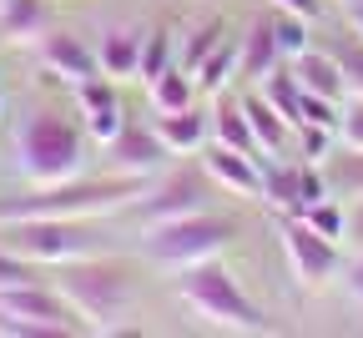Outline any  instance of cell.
Listing matches in <instances>:
<instances>
[{"mask_svg": "<svg viewBox=\"0 0 363 338\" xmlns=\"http://www.w3.org/2000/svg\"><path fill=\"white\" fill-rule=\"evenodd\" d=\"M242 111H247V126H252V141H257L262 157H283V152H293V121H288L278 107H272L257 86L242 96Z\"/></svg>", "mask_w": 363, "mask_h": 338, "instance_id": "5bb4252c", "label": "cell"}, {"mask_svg": "<svg viewBox=\"0 0 363 338\" xmlns=\"http://www.w3.org/2000/svg\"><path fill=\"white\" fill-rule=\"evenodd\" d=\"M45 21H51L45 0H0V36H6V40H16V45L40 40Z\"/></svg>", "mask_w": 363, "mask_h": 338, "instance_id": "44dd1931", "label": "cell"}, {"mask_svg": "<svg viewBox=\"0 0 363 338\" xmlns=\"http://www.w3.org/2000/svg\"><path fill=\"white\" fill-rule=\"evenodd\" d=\"M338 288H343V298H348L353 308H363V248H353V258H343Z\"/></svg>", "mask_w": 363, "mask_h": 338, "instance_id": "d6a6232c", "label": "cell"}, {"mask_svg": "<svg viewBox=\"0 0 363 338\" xmlns=\"http://www.w3.org/2000/svg\"><path fill=\"white\" fill-rule=\"evenodd\" d=\"M343 21L363 36V0H343Z\"/></svg>", "mask_w": 363, "mask_h": 338, "instance_id": "d590c367", "label": "cell"}, {"mask_svg": "<svg viewBox=\"0 0 363 338\" xmlns=\"http://www.w3.org/2000/svg\"><path fill=\"white\" fill-rule=\"evenodd\" d=\"M177 298L212 328H227V333H278V323L242 293V283L233 278V268H222L217 258L182 268L177 273Z\"/></svg>", "mask_w": 363, "mask_h": 338, "instance_id": "277c9868", "label": "cell"}, {"mask_svg": "<svg viewBox=\"0 0 363 338\" xmlns=\"http://www.w3.org/2000/svg\"><path fill=\"white\" fill-rule=\"evenodd\" d=\"M202 167L212 187L233 192V197H262V152H238V147H222V141H207Z\"/></svg>", "mask_w": 363, "mask_h": 338, "instance_id": "8fae6325", "label": "cell"}, {"mask_svg": "<svg viewBox=\"0 0 363 338\" xmlns=\"http://www.w3.org/2000/svg\"><path fill=\"white\" fill-rule=\"evenodd\" d=\"M272 36H278V51H283V61H293V56H303L308 45H313V21L288 16V11H272Z\"/></svg>", "mask_w": 363, "mask_h": 338, "instance_id": "484cf974", "label": "cell"}, {"mask_svg": "<svg viewBox=\"0 0 363 338\" xmlns=\"http://www.w3.org/2000/svg\"><path fill=\"white\" fill-rule=\"evenodd\" d=\"M328 56L338 61V76H343V91L348 96H363V36L343 21L333 36H328Z\"/></svg>", "mask_w": 363, "mask_h": 338, "instance_id": "7402d4cb", "label": "cell"}, {"mask_svg": "<svg viewBox=\"0 0 363 338\" xmlns=\"http://www.w3.org/2000/svg\"><path fill=\"white\" fill-rule=\"evenodd\" d=\"M96 66L111 81H136V66H142V31H106L96 45Z\"/></svg>", "mask_w": 363, "mask_h": 338, "instance_id": "e0dca14e", "label": "cell"}, {"mask_svg": "<svg viewBox=\"0 0 363 338\" xmlns=\"http://www.w3.org/2000/svg\"><path fill=\"white\" fill-rule=\"evenodd\" d=\"M323 167V182H328V197H338V202H353V197H363V147H338L318 162Z\"/></svg>", "mask_w": 363, "mask_h": 338, "instance_id": "d6986e66", "label": "cell"}, {"mask_svg": "<svg viewBox=\"0 0 363 338\" xmlns=\"http://www.w3.org/2000/svg\"><path fill=\"white\" fill-rule=\"evenodd\" d=\"M192 76H197V91H207V96L227 91V81L238 76V40H222V45H217V51H212Z\"/></svg>", "mask_w": 363, "mask_h": 338, "instance_id": "cb8c5ba5", "label": "cell"}, {"mask_svg": "<svg viewBox=\"0 0 363 338\" xmlns=\"http://www.w3.org/2000/svg\"><path fill=\"white\" fill-rule=\"evenodd\" d=\"M298 157H262V202L278 212H298Z\"/></svg>", "mask_w": 363, "mask_h": 338, "instance_id": "ffe728a7", "label": "cell"}, {"mask_svg": "<svg viewBox=\"0 0 363 338\" xmlns=\"http://www.w3.org/2000/svg\"><path fill=\"white\" fill-rule=\"evenodd\" d=\"M35 278H45L40 263H30V258H21L0 243V288H21V283H35Z\"/></svg>", "mask_w": 363, "mask_h": 338, "instance_id": "4dcf8cb0", "label": "cell"}, {"mask_svg": "<svg viewBox=\"0 0 363 338\" xmlns=\"http://www.w3.org/2000/svg\"><path fill=\"white\" fill-rule=\"evenodd\" d=\"M298 217H303L313 232H323V237H333V243H343V202H338V197H318V202L298 207Z\"/></svg>", "mask_w": 363, "mask_h": 338, "instance_id": "83f0119b", "label": "cell"}, {"mask_svg": "<svg viewBox=\"0 0 363 338\" xmlns=\"http://www.w3.org/2000/svg\"><path fill=\"white\" fill-rule=\"evenodd\" d=\"M333 136L343 141V147H363V96H343V102H338Z\"/></svg>", "mask_w": 363, "mask_h": 338, "instance_id": "f546056e", "label": "cell"}, {"mask_svg": "<svg viewBox=\"0 0 363 338\" xmlns=\"http://www.w3.org/2000/svg\"><path fill=\"white\" fill-rule=\"evenodd\" d=\"M172 61V31H142V66H136V81H152L162 76Z\"/></svg>", "mask_w": 363, "mask_h": 338, "instance_id": "4316f807", "label": "cell"}, {"mask_svg": "<svg viewBox=\"0 0 363 338\" xmlns=\"http://www.w3.org/2000/svg\"><path fill=\"white\" fill-rule=\"evenodd\" d=\"M81 121H86V136L96 141V147H106V141L121 131L126 111H121V107H106V111H91V116H81Z\"/></svg>", "mask_w": 363, "mask_h": 338, "instance_id": "1f68e13d", "label": "cell"}, {"mask_svg": "<svg viewBox=\"0 0 363 338\" xmlns=\"http://www.w3.org/2000/svg\"><path fill=\"white\" fill-rule=\"evenodd\" d=\"M86 126H76L66 111L40 107L21 121L16 131V172L26 187H51V182H71L86 167Z\"/></svg>", "mask_w": 363, "mask_h": 338, "instance_id": "3957f363", "label": "cell"}, {"mask_svg": "<svg viewBox=\"0 0 363 338\" xmlns=\"http://www.w3.org/2000/svg\"><path fill=\"white\" fill-rule=\"evenodd\" d=\"M152 177H71V182H51V187H30L21 197H0V222H21V217H106V212H126L136 197L147 192Z\"/></svg>", "mask_w": 363, "mask_h": 338, "instance_id": "7a4b0ae2", "label": "cell"}, {"mask_svg": "<svg viewBox=\"0 0 363 338\" xmlns=\"http://www.w3.org/2000/svg\"><path fill=\"white\" fill-rule=\"evenodd\" d=\"M0 333L11 338H71L86 333L76 308L61 298L51 278H35L21 288H0Z\"/></svg>", "mask_w": 363, "mask_h": 338, "instance_id": "8992f818", "label": "cell"}, {"mask_svg": "<svg viewBox=\"0 0 363 338\" xmlns=\"http://www.w3.org/2000/svg\"><path fill=\"white\" fill-rule=\"evenodd\" d=\"M167 141L157 136V126H142V121H121V131L106 141V167L121 172V177H157L167 167Z\"/></svg>", "mask_w": 363, "mask_h": 338, "instance_id": "30bf717a", "label": "cell"}, {"mask_svg": "<svg viewBox=\"0 0 363 338\" xmlns=\"http://www.w3.org/2000/svg\"><path fill=\"white\" fill-rule=\"evenodd\" d=\"M272 66H283V51H278V36H272V11H267V16H257V21L247 26V36L238 40V76L257 86Z\"/></svg>", "mask_w": 363, "mask_h": 338, "instance_id": "9a60e30c", "label": "cell"}, {"mask_svg": "<svg viewBox=\"0 0 363 338\" xmlns=\"http://www.w3.org/2000/svg\"><path fill=\"white\" fill-rule=\"evenodd\" d=\"M227 40V21L222 16H212V21H202V26H192V36H187V45H182V71H197L217 45Z\"/></svg>", "mask_w": 363, "mask_h": 338, "instance_id": "d4e9b609", "label": "cell"}, {"mask_svg": "<svg viewBox=\"0 0 363 338\" xmlns=\"http://www.w3.org/2000/svg\"><path fill=\"white\" fill-rule=\"evenodd\" d=\"M272 11H288V16H303V21H323V0H267Z\"/></svg>", "mask_w": 363, "mask_h": 338, "instance_id": "e575fe53", "label": "cell"}, {"mask_svg": "<svg viewBox=\"0 0 363 338\" xmlns=\"http://www.w3.org/2000/svg\"><path fill=\"white\" fill-rule=\"evenodd\" d=\"M293 66V76H298V86L308 91V96H328V102H343V76H338V61L328 56V45H308L303 56H293L288 61Z\"/></svg>", "mask_w": 363, "mask_h": 338, "instance_id": "2e32d148", "label": "cell"}, {"mask_svg": "<svg viewBox=\"0 0 363 338\" xmlns=\"http://www.w3.org/2000/svg\"><path fill=\"white\" fill-rule=\"evenodd\" d=\"M343 243L348 248H363V197L343 202Z\"/></svg>", "mask_w": 363, "mask_h": 338, "instance_id": "836d02e7", "label": "cell"}, {"mask_svg": "<svg viewBox=\"0 0 363 338\" xmlns=\"http://www.w3.org/2000/svg\"><path fill=\"white\" fill-rule=\"evenodd\" d=\"M157 136L167 141V152L172 157H192V152H202L207 141H212V116L192 102V107H182V111H157Z\"/></svg>", "mask_w": 363, "mask_h": 338, "instance_id": "4fadbf2b", "label": "cell"}, {"mask_svg": "<svg viewBox=\"0 0 363 338\" xmlns=\"http://www.w3.org/2000/svg\"><path fill=\"white\" fill-rule=\"evenodd\" d=\"M35 56H40V66H45V71L61 76L66 86H76V81H86V76H101L96 51H91L81 36H71V31H40Z\"/></svg>", "mask_w": 363, "mask_h": 338, "instance_id": "7c38bea8", "label": "cell"}, {"mask_svg": "<svg viewBox=\"0 0 363 338\" xmlns=\"http://www.w3.org/2000/svg\"><path fill=\"white\" fill-rule=\"evenodd\" d=\"M207 116H212V141H222V147H238V152H257L252 126H247V111H242V96L217 91Z\"/></svg>", "mask_w": 363, "mask_h": 338, "instance_id": "ac0fdd59", "label": "cell"}, {"mask_svg": "<svg viewBox=\"0 0 363 338\" xmlns=\"http://www.w3.org/2000/svg\"><path fill=\"white\" fill-rule=\"evenodd\" d=\"M202 207H212V177H207L202 162H182L172 172L162 167L147 182V192L131 202V212H136L142 227L167 222V217H187V212H202Z\"/></svg>", "mask_w": 363, "mask_h": 338, "instance_id": "ba28073f", "label": "cell"}, {"mask_svg": "<svg viewBox=\"0 0 363 338\" xmlns=\"http://www.w3.org/2000/svg\"><path fill=\"white\" fill-rule=\"evenodd\" d=\"M51 283L61 288V298L76 308L86 333H126L136 318V278L116 258H71L51 268Z\"/></svg>", "mask_w": 363, "mask_h": 338, "instance_id": "6da1fadb", "label": "cell"}, {"mask_svg": "<svg viewBox=\"0 0 363 338\" xmlns=\"http://www.w3.org/2000/svg\"><path fill=\"white\" fill-rule=\"evenodd\" d=\"M0 243L11 253L40 263V268H61L71 258L101 253V237L86 227V217H21V222H0Z\"/></svg>", "mask_w": 363, "mask_h": 338, "instance_id": "52a82bcc", "label": "cell"}, {"mask_svg": "<svg viewBox=\"0 0 363 338\" xmlns=\"http://www.w3.org/2000/svg\"><path fill=\"white\" fill-rule=\"evenodd\" d=\"M147 96H152V111H182L197 102V76L182 66H167L162 76L147 81Z\"/></svg>", "mask_w": 363, "mask_h": 338, "instance_id": "603a6c76", "label": "cell"}, {"mask_svg": "<svg viewBox=\"0 0 363 338\" xmlns=\"http://www.w3.org/2000/svg\"><path fill=\"white\" fill-rule=\"evenodd\" d=\"M0 111H6V91H0Z\"/></svg>", "mask_w": 363, "mask_h": 338, "instance_id": "8d00e7d4", "label": "cell"}, {"mask_svg": "<svg viewBox=\"0 0 363 338\" xmlns=\"http://www.w3.org/2000/svg\"><path fill=\"white\" fill-rule=\"evenodd\" d=\"M233 243H238V222H233V217H222V212H212V207H202V212H187V217L152 222L142 253H147L157 268L182 273V268H192V263L222 258Z\"/></svg>", "mask_w": 363, "mask_h": 338, "instance_id": "5b68a950", "label": "cell"}, {"mask_svg": "<svg viewBox=\"0 0 363 338\" xmlns=\"http://www.w3.org/2000/svg\"><path fill=\"white\" fill-rule=\"evenodd\" d=\"M333 141H338V136H333L328 126L298 121V126H293V157H298V162H323V157L333 152Z\"/></svg>", "mask_w": 363, "mask_h": 338, "instance_id": "f1b7e54d", "label": "cell"}, {"mask_svg": "<svg viewBox=\"0 0 363 338\" xmlns=\"http://www.w3.org/2000/svg\"><path fill=\"white\" fill-rule=\"evenodd\" d=\"M278 243H283V258H288V273L303 293H318V288L338 283V268H343V243L313 232L298 212H283L278 217Z\"/></svg>", "mask_w": 363, "mask_h": 338, "instance_id": "9c48e42d", "label": "cell"}]
</instances>
